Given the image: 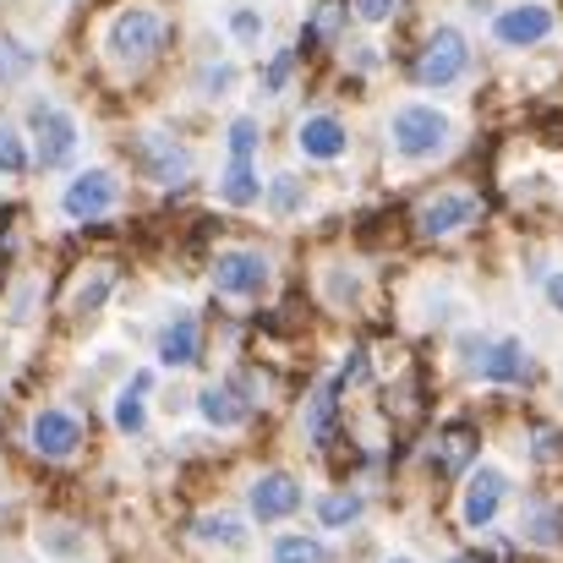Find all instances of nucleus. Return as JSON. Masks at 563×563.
Wrapping results in <instances>:
<instances>
[{"label": "nucleus", "instance_id": "obj_25", "mask_svg": "<svg viewBox=\"0 0 563 563\" xmlns=\"http://www.w3.org/2000/svg\"><path fill=\"white\" fill-rule=\"evenodd\" d=\"M27 71H33V55H27L22 44L0 38V82H16V77H27Z\"/></svg>", "mask_w": 563, "mask_h": 563}, {"label": "nucleus", "instance_id": "obj_31", "mask_svg": "<svg viewBox=\"0 0 563 563\" xmlns=\"http://www.w3.org/2000/svg\"><path fill=\"white\" fill-rule=\"evenodd\" d=\"M290 66H296V55H290V49H279V55L268 60V71H263V88H268V93H279V88H285V77H290Z\"/></svg>", "mask_w": 563, "mask_h": 563}, {"label": "nucleus", "instance_id": "obj_17", "mask_svg": "<svg viewBox=\"0 0 563 563\" xmlns=\"http://www.w3.org/2000/svg\"><path fill=\"white\" fill-rule=\"evenodd\" d=\"M334 410H340V383H318L312 399H307V432L312 443H334Z\"/></svg>", "mask_w": 563, "mask_h": 563}, {"label": "nucleus", "instance_id": "obj_9", "mask_svg": "<svg viewBox=\"0 0 563 563\" xmlns=\"http://www.w3.org/2000/svg\"><path fill=\"white\" fill-rule=\"evenodd\" d=\"M77 443H82V421H77L71 410H38V421H33V449H38L44 460H66V454H77Z\"/></svg>", "mask_w": 563, "mask_h": 563}, {"label": "nucleus", "instance_id": "obj_24", "mask_svg": "<svg viewBox=\"0 0 563 563\" xmlns=\"http://www.w3.org/2000/svg\"><path fill=\"white\" fill-rule=\"evenodd\" d=\"M318 515H323V526H351V520L362 515V504H356L351 493H329V498L318 504Z\"/></svg>", "mask_w": 563, "mask_h": 563}, {"label": "nucleus", "instance_id": "obj_28", "mask_svg": "<svg viewBox=\"0 0 563 563\" xmlns=\"http://www.w3.org/2000/svg\"><path fill=\"white\" fill-rule=\"evenodd\" d=\"M531 454H537L542 465H553V460H559V454H563L559 427H537V432H531Z\"/></svg>", "mask_w": 563, "mask_h": 563}, {"label": "nucleus", "instance_id": "obj_7", "mask_svg": "<svg viewBox=\"0 0 563 563\" xmlns=\"http://www.w3.org/2000/svg\"><path fill=\"white\" fill-rule=\"evenodd\" d=\"M213 285L224 290V296H257L263 285H268V257L263 252H224L219 263H213Z\"/></svg>", "mask_w": 563, "mask_h": 563}, {"label": "nucleus", "instance_id": "obj_20", "mask_svg": "<svg viewBox=\"0 0 563 563\" xmlns=\"http://www.w3.org/2000/svg\"><path fill=\"white\" fill-rule=\"evenodd\" d=\"M257 176H252V159H230V170H224V181H219V197L230 202V208H246V202H257Z\"/></svg>", "mask_w": 563, "mask_h": 563}, {"label": "nucleus", "instance_id": "obj_12", "mask_svg": "<svg viewBox=\"0 0 563 563\" xmlns=\"http://www.w3.org/2000/svg\"><path fill=\"white\" fill-rule=\"evenodd\" d=\"M476 449H482V443H476V432L454 421V427H443V432H438V443H432V471H438V476H460V471H471Z\"/></svg>", "mask_w": 563, "mask_h": 563}, {"label": "nucleus", "instance_id": "obj_22", "mask_svg": "<svg viewBox=\"0 0 563 563\" xmlns=\"http://www.w3.org/2000/svg\"><path fill=\"white\" fill-rule=\"evenodd\" d=\"M148 383H154V377L137 373L132 377V388L115 399V427H121V432H137V427H143V394H148Z\"/></svg>", "mask_w": 563, "mask_h": 563}, {"label": "nucleus", "instance_id": "obj_5", "mask_svg": "<svg viewBox=\"0 0 563 563\" xmlns=\"http://www.w3.org/2000/svg\"><path fill=\"white\" fill-rule=\"evenodd\" d=\"M33 137H38V165L44 170H55V165H66L77 154V121L66 110H55V104L33 110Z\"/></svg>", "mask_w": 563, "mask_h": 563}, {"label": "nucleus", "instance_id": "obj_18", "mask_svg": "<svg viewBox=\"0 0 563 563\" xmlns=\"http://www.w3.org/2000/svg\"><path fill=\"white\" fill-rule=\"evenodd\" d=\"M202 416H208L213 427H241V421H246V399H241L230 383H213V388H202Z\"/></svg>", "mask_w": 563, "mask_h": 563}, {"label": "nucleus", "instance_id": "obj_15", "mask_svg": "<svg viewBox=\"0 0 563 563\" xmlns=\"http://www.w3.org/2000/svg\"><path fill=\"white\" fill-rule=\"evenodd\" d=\"M504 504V471H482L465 493V526H493Z\"/></svg>", "mask_w": 563, "mask_h": 563}, {"label": "nucleus", "instance_id": "obj_30", "mask_svg": "<svg viewBox=\"0 0 563 563\" xmlns=\"http://www.w3.org/2000/svg\"><path fill=\"white\" fill-rule=\"evenodd\" d=\"M257 148V121H235L230 126V159H252Z\"/></svg>", "mask_w": 563, "mask_h": 563}, {"label": "nucleus", "instance_id": "obj_35", "mask_svg": "<svg viewBox=\"0 0 563 563\" xmlns=\"http://www.w3.org/2000/svg\"><path fill=\"white\" fill-rule=\"evenodd\" d=\"M548 296H553V307H563V274H553V279H548Z\"/></svg>", "mask_w": 563, "mask_h": 563}, {"label": "nucleus", "instance_id": "obj_26", "mask_svg": "<svg viewBox=\"0 0 563 563\" xmlns=\"http://www.w3.org/2000/svg\"><path fill=\"white\" fill-rule=\"evenodd\" d=\"M0 170L5 176H22L27 170V148H22V137L11 126H0Z\"/></svg>", "mask_w": 563, "mask_h": 563}, {"label": "nucleus", "instance_id": "obj_10", "mask_svg": "<svg viewBox=\"0 0 563 563\" xmlns=\"http://www.w3.org/2000/svg\"><path fill=\"white\" fill-rule=\"evenodd\" d=\"M548 33H553V11H548L542 0L509 5V11L498 16V38H504V44H515V49H526V44H542Z\"/></svg>", "mask_w": 563, "mask_h": 563}, {"label": "nucleus", "instance_id": "obj_14", "mask_svg": "<svg viewBox=\"0 0 563 563\" xmlns=\"http://www.w3.org/2000/svg\"><path fill=\"white\" fill-rule=\"evenodd\" d=\"M301 154L307 159H340L345 154V126L334 121V115H312V121H301Z\"/></svg>", "mask_w": 563, "mask_h": 563}, {"label": "nucleus", "instance_id": "obj_1", "mask_svg": "<svg viewBox=\"0 0 563 563\" xmlns=\"http://www.w3.org/2000/svg\"><path fill=\"white\" fill-rule=\"evenodd\" d=\"M165 16L159 11H148V5H132V11H121L115 22H110V55L121 60V66H148L159 49H165Z\"/></svg>", "mask_w": 563, "mask_h": 563}, {"label": "nucleus", "instance_id": "obj_37", "mask_svg": "<svg viewBox=\"0 0 563 563\" xmlns=\"http://www.w3.org/2000/svg\"><path fill=\"white\" fill-rule=\"evenodd\" d=\"M388 563H410V559H388Z\"/></svg>", "mask_w": 563, "mask_h": 563}, {"label": "nucleus", "instance_id": "obj_2", "mask_svg": "<svg viewBox=\"0 0 563 563\" xmlns=\"http://www.w3.org/2000/svg\"><path fill=\"white\" fill-rule=\"evenodd\" d=\"M465 66H471V49H465L460 27H438V33L427 38L421 60H416V82H427V88H449V82L465 77Z\"/></svg>", "mask_w": 563, "mask_h": 563}, {"label": "nucleus", "instance_id": "obj_21", "mask_svg": "<svg viewBox=\"0 0 563 563\" xmlns=\"http://www.w3.org/2000/svg\"><path fill=\"white\" fill-rule=\"evenodd\" d=\"M520 531H526V542H542V548L563 542V520L548 509V504H531V509H526V520H520Z\"/></svg>", "mask_w": 563, "mask_h": 563}, {"label": "nucleus", "instance_id": "obj_19", "mask_svg": "<svg viewBox=\"0 0 563 563\" xmlns=\"http://www.w3.org/2000/svg\"><path fill=\"white\" fill-rule=\"evenodd\" d=\"M159 356L170 367H191L197 362V318H176L165 334H159Z\"/></svg>", "mask_w": 563, "mask_h": 563}, {"label": "nucleus", "instance_id": "obj_4", "mask_svg": "<svg viewBox=\"0 0 563 563\" xmlns=\"http://www.w3.org/2000/svg\"><path fill=\"white\" fill-rule=\"evenodd\" d=\"M443 143H449V121H443L438 110L405 104V110L394 115V148H399L405 159H427V154H438Z\"/></svg>", "mask_w": 563, "mask_h": 563}, {"label": "nucleus", "instance_id": "obj_8", "mask_svg": "<svg viewBox=\"0 0 563 563\" xmlns=\"http://www.w3.org/2000/svg\"><path fill=\"white\" fill-rule=\"evenodd\" d=\"M115 176L110 170H88V176H77L66 197H60V208L71 213V219H99V213H110L115 208Z\"/></svg>", "mask_w": 563, "mask_h": 563}, {"label": "nucleus", "instance_id": "obj_6", "mask_svg": "<svg viewBox=\"0 0 563 563\" xmlns=\"http://www.w3.org/2000/svg\"><path fill=\"white\" fill-rule=\"evenodd\" d=\"M137 159H143V170H148L159 187H181L191 170L187 148H181L176 137H165V132H143V137H137Z\"/></svg>", "mask_w": 563, "mask_h": 563}, {"label": "nucleus", "instance_id": "obj_29", "mask_svg": "<svg viewBox=\"0 0 563 563\" xmlns=\"http://www.w3.org/2000/svg\"><path fill=\"white\" fill-rule=\"evenodd\" d=\"M230 33H235L241 44H252V38H263V16H257L252 5H241V11H230Z\"/></svg>", "mask_w": 563, "mask_h": 563}, {"label": "nucleus", "instance_id": "obj_33", "mask_svg": "<svg viewBox=\"0 0 563 563\" xmlns=\"http://www.w3.org/2000/svg\"><path fill=\"white\" fill-rule=\"evenodd\" d=\"M351 5H356V16H362V22H388L405 0H351Z\"/></svg>", "mask_w": 563, "mask_h": 563}, {"label": "nucleus", "instance_id": "obj_32", "mask_svg": "<svg viewBox=\"0 0 563 563\" xmlns=\"http://www.w3.org/2000/svg\"><path fill=\"white\" fill-rule=\"evenodd\" d=\"M268 202H274L279 213H290V208L301 202V181H296V176H279V181H274V191H268Z\"/></svg>", "mask_w": 563, "mask_h": 563}, {"label": "nucleus", "instance_id": "obj_11", "mask_svg": "<svg viewBox=\"0 0 563 563\" xmlns=\"http://www.w3.org/2000/svg\"><path fill=\"white\" fill-rule=\"evenodd\" d=\"M476 373L487 383H526L531 377V356H526L520 340H493V345L476 351Z\"/></svg>", "mask_w": 563, "mask_h": 563}, {"label": "nucleus", "instance_id": "obj_27", "mask_svg": "<svg viewBox=\"0 0 563 563\" xmlns=\"http://www.w3.org/2000/svg\"><path fill=\"white\" fill-rule=\"evenodd\" d=\"M197 537H208V542H230V548L246 542V531H241L235 520H197Z\"/></svg>", "mask_w": 563, "mask_h": 563}, {"label": "nucleus", "instance_id": "obj_34", "mask_svg": "<svg viewBox=\"0 0 563 563\" xmlns=\"http://www.w3.org/2000/svg\"><path fill=\"white\" fill-rule=\"evenodd\" d=\"M202 82H208V88H230V66H208Z\"/></svg>", "mask_w": 563, "mask_h": 563}, {"label": "nucleus", "instance_id": "obj_36", "mask_svg": "<svg viewBox=\"0 0 563 563\" xmlns=\"http://www.w3.org/2000/svg\"><path fill=\"white\" fill-rule=\"evenodd\" d=\"M449 563H482V559H449Z\"/></svg>", "mask_w": 563, "mask_h": 563}, {"label": "nucleus", "instance_id": "obj_16", "mask_svg": "<svg viewBox=\"0 0 563 563\" xmlns=\"http://www.w3.org/2000/svg\"><path fill=\"white\" fill-rule=\"evenodd\" d=\"M345 16H351V5H345V0H318V5H312V16H307V27H301V44H307V49L334 44V38L345 33Z\"/></svg>", "mask_w": 563, "mask_h": 563}, {"label": "nucleus", "instance_id": "obj_13", "mask_svg": "<svg viewBox=\"0 0 563 563\" xmlns=\"http://www.w3.org/2000/svg\"><path fill=\"white\" fill-rule=\"evenodd\" d=\"M296 504H301V487H296V476H285V471H268V476L252 487V509H257L263 520H285V515H296Z\"/></svg>", "mask_w": 563, "mask_h": 563}, {"label": "nucleus", "instance_id": "obj_3", "mask_svg": "<svg viewBox=\"0 0 563 563\" xmlns=\"http://www.w3.org/2000/svg\"><path fill=\"white\" fill-rule=\"evenodd\" d=\"M476 219H482V197L476 191H438V197H427L416 208V235L438 241V235H454V230H465Z\"/></svg>", "mask_w": 563, "mask_h": 563}, {"label": "nucleus", "instance_id": "obj_23", "mask_svg": "<svg viewBox=\"0 0 563 563\" xmlns=\"http://www.w3.org/2000/svg\"><path fill=\"white\" fill-rule=\"evenodd\" d=\"M274 559L279 563H323V548L312 537H279L274 542Z\"/></svg>", "mask_w": 563, "mask_h": 563}]
</instances>
